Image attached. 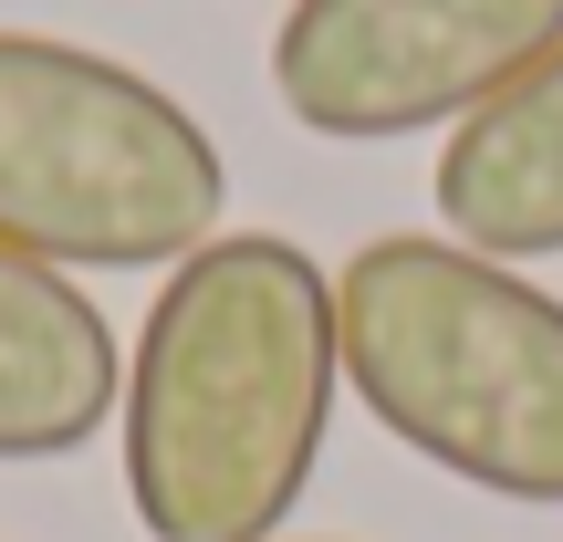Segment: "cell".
I'll use <instances>...</instances> for the list:
<instances>
[{"mask_svg":"<svg viewBox=\"0 0 563 542\" xmlns=\"http://www.w3.org/2000/svg\"><path fill=\"white\" fill-rule=\"evenodd\" d=\"M344 397L334 272L282 230H220L125 344V501L146 542H282Z\"/></svg>","mask_w":563,"mask_h":542,"instance_id":"obj_1","label":"cell"},{"mask_svg":"<svg viewBox=\"0 0 563 542\" xmlns=\"http://www.w3.org/2000/svg\"><path fill=\"white\" fill-rule=\"evenodd\" d=\"M344 386L397 449L522 511H563V302L532 272L386 230L334 272Z\"/></svg>","mask_w":563,"mask_h":542,"instance_id":"obj_2","label":"cell"},{"mask_svg":"<svg viewBox=\"0 0 563 542\" xmlns=\"http://www.w3.org/2000/svg\"><path fill=\"white\" fill-rule=\"evenodd\" d=\"M220 136L136 63L0 32V251L53 272H178L220 241Z\"/></svg>","mask_w":563,"mask_h":542,"instance_id":"obj_3","label":"cell"},{"mask_svg":"<svg viewBox=\"0 0 563 542\" xmlns=\"http://www.w3.org/2000/svg\"><path fill=\"white\" fill-rule=\"evenodd\" d=\"M563 42V0H292L272 95L302 136L386 146L460 125Z\"/></svg>","mask_w":563,"mask_h":542,"instance_id":"obj_4","label":"cell"},{"mask_svg":"<svg viewBox=\"0 0 563 542\" xmlns=\"http://www.w3.org/2000/svg\"><path fill=\"white\" fill-rule=\"evenodd\" d=\"M125 355L74 272L0 251V460H74L115 428Z\"/></svg>","mask_w":563,"mask_h":542,"instance_id":"obj_5","label":"cell"},{"mask_svg":"<svg viewBox=\"0 0 563 542\" xmlns=\"http://www.w3.org/2000/svg\"><path fill=\"white\" fill-rule=\"evenodd\" d=\"M439 220L449 241L490 251V262H553L563 251V42L532 74H511L481 115L449 125L439 146Z\"/></svg>","mask_w":563,"mask_h":542,"instance_id":"obj_6","label":"cell"}]
</instances>
